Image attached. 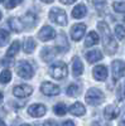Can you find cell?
Masks as SVG:
<instances>
[{"instance_id": "cell-30", "label": "cell", "mask_w": 125, "mask_h": 126, "mask_svg": "<svg viewBox=\"0 0 125 126\" xmlns=\"http://www.w3.org/2000/svg\"><path fill=\"white\" fill-rule=\"evenodd\" d=\"M114 10L116 13H125V3L124 1H119V3H114Z\"/></svg>"}, {"instance_id": "cell-17", "label": "cell", "mask_w": 125, "mask_h": 126, "mask_svg": "<svg viewBox=\"0 0 125 126\" xmlns=\"http://www.w3.org/2000/svg\"><path fill=\"white\" fill-rule=\"evenodd\" d=\"M70 112H71L72 115H75V116H82V115H85L86 109H85V106H83L82 103L75 102V103L70 107Z\"/></svg>"}, {"instance_id": "cell-39", "label": "cell", "mask_w": 125, "mask_h": 126, "mask_svg": "<svg viewBox=\"0 0 125 126\" xmlns=\"http://www.w3.org/2000/svg\"><path fill=\"white\" fill-rule=\"evenodd\" d=\"M20 126H30V125H28V124H23V125H20Z\"/></svg>"}, {"instance_id": "cell-1", "label": "cell", "mask_w": 125, "mask_h": 126, "mask_svg": "<svg viewBox=\"0 0 125 126\" xmlns=\"http://www.w3.org/2000/svg\"><path fill=\"white\" fill-rule=\"evenodd\" d=\"M97 27H99V30L102 34V40H104V46H105V50L107 52V54H114L118 50V44H116L115 39L112 38L107 24L105 22H100L97 24Z\"/></svg>"}, {"instance_id": "cell-3", "label": "cell", "mask_w": 125, "mask_h": 126, "mask_svg": "<svg viewBox=\"0 0 125 126\" xmlns=\"http://www.w3.org/2000/svg\"><path fill=\"white\" fill-rule=\"evenodd\" d=\"M67 73H68V69H67L66 63H63V62H57V63H54V64L51 67V75L56 79L66 78Z\"/></svg>"}, {"instance_id": "cell-28", "label": "cell", "mask_w": 125, "mask_h": 126, "mask_svg": "<svg viewBox=\"0 0 125 126\" xmlns=\"http://www.w3.org/2000/svg\"><path fill=\"white\" fill-rule=\"evenodd\" d=\"M9 39V33L4 29H0V47H3Z\"/></svg>"}, {"instance_id": "cell-24", "label": "cell", "mask_w": 125, "mask_h": 126, "mask_svg": "<svg viewBox=\"0 0 125 126\" xmlns=\"http://www.w3.org/2000/svg\"><path fill=\"white\" fill-rule=\"evenodd\" d=\"M53 111H54L56 115H58V116H63V115H66V112H67V106L65 103H57L53 107Z\"/></svg>"}, {"instance_id": "cell-4", "label": "cell", "mask_w": 125, "mask_h": 126, "mask_svg": "<svg viewBox=\"0 0 125 126\" xmlns=\"http://www.w3.org/2000/svg\"><path fill=\"white\" fill-rule=\"evenodd\" d=\"M17 73L19 77H22L24 79H29L33 77V67L29 64L27 61H22L17 64Z\"/></svg>"}, {"instance_id": "cell-33", "label": "cell", "mask_w": 125, "mask_h": 126, "mask_svg": "<svg viewBox=\"0 0 125 126\" xmlns=\"http://www.w3.org/2000/svg\"><path fill=\"white\" fill-rule=\"evenodd\" d=\"M61 3H63V4H66V5H70V4H72V3H75L76 0H59Z\"/></svg>"}, {"instance_id": "cell-40", "label": "cell", "mask_w": 125, "mask_h": 126, "mask_svg": "<svg viewBox=\"0 0 125 126\" xmlns=\"http://www.w3.org/2000/svg\"><path fill=\"white\" fill-rule=\"evenodd\" d=\"M3 1H4V0H0V4H1V3H3Z\"/></svg>"}, {"instance_id": "cell-5", "label": "cell", "mask_w": 125, "mask_h": 126, "mask_svg": "<svg viewBox=\"0 0 125 126\" xmlns=\"http://www.w3.org/2000/svg\"><path fill=\"white\" fill-rule=\"evenodd\" d=\"M49 19L58 25H66L67 24V15L63 10L59 9V8H53L49 12Z\"/></svg>"}, {"instance_id": "cell-31", "label": "cell", "mask_w": 125, "mask_h": 126, "mask_svg": "<svg viewBox=\"0 0 125 126\" xmlns=\"http://www.w3.org/2000/svg\"><path fill=\"white\" fill-rule=\"evenodd\" d=\"M22 1H23V0H6L5 8H6V9H13V8H15L17 5H19Z\"/></svg>"}, {"instance_id": "cell-11", "label": "cell", "mask_w": 125, "mask_h": 126, "mask_svg": "<svg viewBox=\"0 0 125 126\" xmlns=\"http://www.w3.org/2000/svg\"><path fill=\"white\" fill-rule=\"evenodd\" d=\"M38 37L40 40H43V42H47V40H51V39H53L56 38V32L54 29L52 28V27H43L40 30H39V33H38Z\"/></svg>"}, {"instance_id": "cell-26", "label": "cell", "mask_w": 125, "mask_h": 126, "mask_svg": "<svg viewBox=\"0 0 125 126\" xmlns=\"http://www.w3.org/2000/svg\"><path fill=\"white\" fill-rule=\"evenodd\" d=\"M115 37H116L119 40L125 39V28H124L123 25H116V27H115Z\"/></svg>"}, {"instance_id": "cell-14", "label": "cell", "mask_w": 125, "mask_h": 126, "mask_svg": "<svg viewBox=\"0 0 125 126\" xmlns=\"http://www.w3.org/2000/svg\"><path fill=\"white\" fill-rule=\"evenodd\" d=\"M56 49L59 50V52H66L68 49V42H67V38L65 35V33H61L57 38V42H56Z\"/></svg>"}, {"instance_id": "cell-6", "label": "cell", "mask_w": 125, "mask_h": 126, "mask_svg": "<svg viewBox=\"0 0 125 126\" xmlns=\"http://www.w3.org/2000/svg\"><path fill=\"white\" fill-rule=\"evenodd\" d=\"M111 71H112V78H114V81L120 79L124 76V73H125V63L123 61H119V59L114 61Z\"/></svg>"}, {"instance_id": "cell-2", "label": "cell", "mask_w": 125, "mask_h": 126, "mask_svg": "<svg viewBox=\"0 0 125 126\" xmlns=\"http://www.w3.org/2000/svg\"><path fill=\"white\" fill-rule=\"evenodd\" d=\"M86 102L92 106H97L104 101V93L99 88H90L86 93Z\"/></svg>"}, {"instance_id": "cell-25", "label": "cell", "mask_w": 125, "mask_h": 126, "mask_svg": "<svg viewBox=\"0 0 125 126\" xmlns=\"http://www.w3.org/2000/svg\"><path fill=\"white\" fill-rule=\"evenodd\" d=\"M12 81V72L9 69H4L1 73H0V83H8Z\"/></svg>"}, {"instance_id": "cell-9", "label": "cell", "mask_w": 125, "mask_h": 126, "mask_svg": "<svg viewBox=\"0 0 125 126\" xmlns=\"http://www.w3.org/2000/svg\"><path fill=\"white\" fill-rule=\"evenodd\" d=\"M85 32H86V25L82 24V23H78V24H75L73 27L71 28V37L73 40H80L82 39V37L85 35Z\"/></svg>"}, {"instance_id": "cell-37", "label": "cell", "mask_w": 125, "mask_h": 126, "mask_svg": "<svg viewBox=\"0 0 125 126\" xmlns=\"http://www.w3.org/2000/svg\"><path fill=\"white\" fill-rule=\"evenodd\" d=\"M0 126H6V125H5V122H4V121L0 120Z\"/></svg>"}, {"instance_id": "cell-32", "label": "cell", "mask_w": 125, "mask_h": 126, "mask_svg": "<svg viewBox=\"0 0 125 126\" xmlns=\"http://www.w3.org/2000/svg\"><path fill=\"white\" fill-rule=\"evenodd\" d=\"M43 126H57V124L54 121H52V120H48V121H46L43 124Z\"/></svg>"}, {"instance_id": "cell-19", "label": "cell", "mask_w": 125, "mask_h": 126, "mask_svg": "<svg viewBox=\"0 0 125 126\" xmlns=\"http://www.w3.org/2000/svg\"><path fill=\"white\" fill-rule=\"evenodd\" d=\"M86 13H87L86 6L83 4H78L73 8V10H72V16L76 18V19H81L86 15Z\"/></svg>"}, {"instance_id": "cell-38", "label": "cell", "mask_w": 125, "mask_h": 126, "mask_svg": "<svg viewBox=\"0 0 125 126\" xmlns=\"http://www.w3.org/2000/svg\"><path fill=\"white\" fill-rule=\"evenodd\" d=\"M119 126H125V121H121V122L119 124Z\"/></svg>"}, {"instance_id": "cell-29", "label": "cell", "mask_w": 125, "mask_h": 126, "mask_svg": "<svg viewBox=\"0 0 125 126\" xmlns=\"http://www.w3.org/2000/svg\"><path fill=\"white\" fill-rule=\"evenodd\" d=\"M22 22H28V25L32 27V25H34V23H36V16H34V14H32V13H28V14H25V16L23 18Z\"/></svg>"}, {"instance_id": "cell-27", "label": "cell", "mask_w": 125, "mask_h": 126, "mask_svg": "<svg viewBox=\"0 0 125 126\" xmlns=\"http://www.w3.org/2000/svg\"><path fill=\"white\" fill-rule=\"evenodd\" d=\"M78 91H80V88H78V86L77 85H75V83H72V85H70L68 86V88H67V94L68 96H76V94L78 93Z\"/></svg>"}, {"instance_id": "cell-8", "label": "cell", "mask_w": 125, "mask_h": 126, "mask_svg": "<svg viewBox=\"0 0 125 126\" xmlns=\"http://www.w3.org/2000/svg\"><path fill=\"white\" fill-rule=\"evenodd\" d=\"M33 92V88L28 86V85H20V86H15L14 90H13V93L15 97H19V98H25L28 96H30Z\"/></svg>"}, {"instance_id": "cell-18", "label": "cell", "mask_w": 125, "mask_h": 126, "mask_svg": "<svg viewBox=\"0 0 125 126\" xmlns=\"http://www.w3.org/2000/svg\"><path fill=\"white\" fill-rule=\"evenodd\" d=\"M86 59L90 63H95V62H99V61L102 59V54H101L100 50L93 49V50H90L86 53Z\"/></svg>"}, {"instance_id": "cell-34", "label": "cell", "mask_w": 125, "mask_h": 126, "mask_svg": "<svg viewBox=\"0 0 125 126\" xmlns=\"http://www.w3.org/2000/svg\"><path fill=\"white\" fill-rule=\"evenodd\" d=\"M62 126H75V124L72 121H65L63 124H62Z\"/></svg>"}, {"instance_id": "cell-15", "label": "cell", "mask_w": 125, "mask_h": 126, "mask_svg": "<svg viewBox=\"0 0 125 126\" xmlns=\"http://www.w3.org/2000/svg\"><path fill=\"white\" fill-rule=\"evenodd\" d=\"M100 42V37L96 32H90L86 37L85 40V47H92V46H96Z\"/></svg>"}, {"instance_id": "cell-12", "label": "cell", "mask_w": 125, "mask_h": 126, "mask_svg": "<svg viewBox=\"0 0 125 126\" xmlns=\"http://www.w3.org/2000/svg\"><path fill=\"white\" fill-rule=\"evenodd\" d=\"M56 53H57V49L53 48V47H44L40 52V58L43 59L44 62H49L52 61L54 57H56Z\"/></svg>"}, {"instance_id": "cell-22", "label": "cell", "mask_w": 125, "mask_h": 126, "mask_svg": "<svg viewBox=\"0 0 125 126\" xmlns=\"http://www.w3.org/2000/svg\"><path fill=\"white\" fill-rule=\"evenodd\" d=\"M19 49H20V43L18 40H15V42H13L12 43V46L9 47V49L6 50V57L8 58H12V57H14L18 52H19Z\"/></svg>"}, {"instance_id": "cell-35", "label": "cell", "mask_w": 125, "mask_h": 126, "mask_svg": "<svg viewBox=\"0 0 125 126\" xmlns=\"http://www.w3.org/2000/svg\"><path fill=\"white\" fill-rule=\"evenodd\" d=\"M3 96H4V94H3V92L0 91V105H1V102H3Z\"/></svg>"}, {"instance_id": "cell-16", "label": "cell", "mask_w": 125, "mask_h": 126, "mask_svg": "<svg viewBox=\"0 0 125 126\" xmlns=\"http://www.w3.org/2000/svg\"><path fill=\"white\" fill-rule=\"evenodd\" d=\"M119 109L115 107V106H112V105H109V106L105 109V111H104V115H105V117L107 120H114V119H116L119 116Z\"/></svg>"}, {"instance_id": "cell-36", "label": "cell", "mask_w": 125, "mask_h": 126, "mask_svg": "<svg viewBox=\"0 0 125 126\" xmlns=\"http://www.w3.org/2000/svg\"><path fill=\"white\" fill-rule=\"evenodd\" d=\"M40 1H43V3H46V4H49V3L53 1V0H40Z\"/></svg>"}, {"instance_id": "cell-41", "label": "cell", "mask_w": 125, "mask_h": 126, "mask_svg": "<svg viewBox=\"0 0 125 126\" xmlns=\"http://www.w3.org/2000/svg\"><path fill=\"white\" fill-rule=\"evenodd\" d=\"M0 19H1V12H0Z\"/></svg>"}, {"instance_id": "cell-13", "label": "cell", "mask_w": 125, "mask_h": 126, "mask_svg": "<svg viewBox=\"0 0 125 126\" xmlns=\"http://www.w3.org/2000/svg\"><path fill=\"white\" fill-rule=\"evenodd\" d=\"M92 73L97 81H105L107 78V68L105 66H96L93 68Z\"/></svg>"}, {"instance_id": "cell-21", "label": "cell", "mask_w": 125, "mask_h": 126, "mask_svg": "<svg viewBox=\"0 0 125 126\" xmlns=\"http://www.w3.org/2000/svg\"><path fill=\"white\" fill-rule=\"evenodd\" d=\"M9 25L14 32H22V29H23V22H22V19H19V18L9 19Z\"/></svg>"}, {"instance_id": "cell-23", "label": "cell", "mask_w": 125, "mask_h": 126, "mask_svg": "<svg viewBox=\"0 0 125 126\" xmlns=\"http://www.w3.org/2000/svg\"><path fill=\"white\" fill-rule=\"evenodd\" d=\"M34 48H36V42H34V39L33 38H27V40H25V43H24V52L25 53H32V52L34 50Z\"/></svg>"}, {"instance_id": "cell-7", "label": "cell", "mask_w": 125, "mask_h": 126, "mask_svg": "<svg viewBox=\"0 0 125 126\" xmlns=\"http://www.w3.org/2000/svg\"><path fill=\"white\" fill-rule=\"evenodd\" d=\"M40 91L46 96H56V94H58L61 92V88L57 85H53L52 82H44L40 86Z\"/></svg>"}, {"instance_id": "cell-20", "label": "cell", "mask_w": 125, "mask_h": 126, "mask_svg": "<svg viewBox=\"0 0 125 126\" xmlns=\"http://www.w3.org/2000/svg\"><path fill=\"white\" fill-rule=\"evenodd\" d=\"M82 72H83V64L80 61V58L76 57L73 59V63H72V73H73V76L78 77V76L82 75Z\"/></svg>"}, {"instance_id": "cell-10", "label": "cell", "mask_w": 125, "mask_h": 126, "mask_svg": "<svg viewBox=\"0 0 125 126\" xmlns=\"http://www.w3.org/2000/svg\"><path fill=\"white\" fill-rule=\"evenodd\" d=\"M46 112H47V109H46L44 105H42V103H34V105H30L28 107V113L33 117H40V116H43Z\"/></svg>"}]
</instances>
